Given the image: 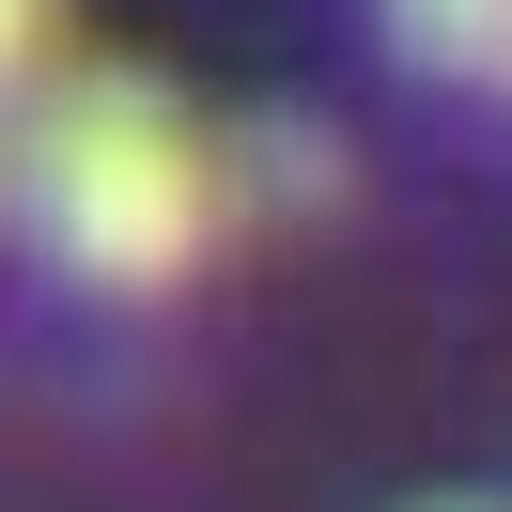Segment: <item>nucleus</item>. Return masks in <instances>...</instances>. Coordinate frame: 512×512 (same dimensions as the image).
I'll list each match as a JSON object with an SVG mask.
<instances>
[{
  "label": "nucleus",
  "instance_id": "nucleus-1",
  "mask_svg": "<svg viewBox=\"0 0 512 512\" xmlns=\"http://www.w3.org/2000/svg\"><path fill=\"white\" fill-rule=\"evenodd\" d=\"M0 202H32V233L78 280L171 295L233 218V140L156 63H63L16 109V140H0Z\"/></svg>",
  "mask_w": 512,
  "mask_h": 512
},
{
  "label": "nucleus",
  "instance_id": "nucleus-2",
  "mask_svg": "<svg viewBox=\"0 0 512 512\" xmlns=\"http://www.w3.org/2000/svg\"><path fill=\"white\" fill-rule=\"evenodd\" d=\"M388 47H404L419 78H481V94H512V0H388Z\"/></svg>",
  "mask_w": 512,
  "mask_h": 512
},
{
  "label": "nucleus",
  "instance_id": "nucleus-3",
  "mask_svg": "<svg viewBox=\"0 0 512 512\" xmlns=\"http://www.w3.org/2000/svg\"><path fill=\"white\" fill-rule=\"evenodd\" d=\"M78 63V0H0V109H32Z\"/></svg>",
  "mask_w": 512,
  "mask_h": 512
},
{
  "label": "nucleus",
  "instance_id": "nucleus-4",
  "mask_svg": "<svg viewBox=\"0 0 512 512\" xmlns=\"http://www.w3.org/2000/svg\"><path fill=\"white\" fill-rule=\"evenodd\" d=\"M249 156H264V187H280V202H326V187H342V171H326V125H264Z\"/></svg>",
  "mask_w": 512,
  "mask_h": 512
}]
</instances>
